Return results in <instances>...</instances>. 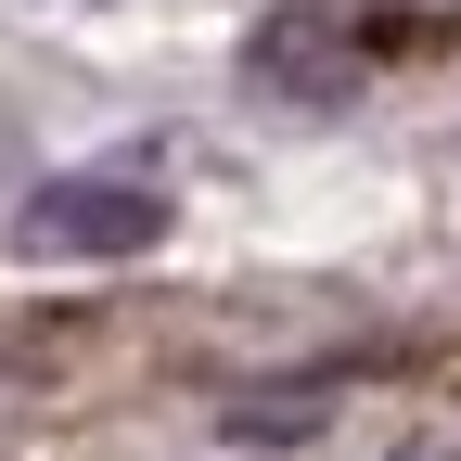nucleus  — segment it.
<instances>
[{
    "mask_svg": "<svg viewBox=\"0 0 461 461\" xmlns=\"http://www.w3.org/2000/svg\"><path fill=\"white\" fill-rule=\"evenodd\" d=\"M154 230H167V205L141 180H51V193H26L14 244L26 257H141Z\"/></svg>",
    "mask_w": 461,
    "mask_h": 461,
    "instance_id": "f257e3e1",
    "label": "nucleus"
}]
</instances>
